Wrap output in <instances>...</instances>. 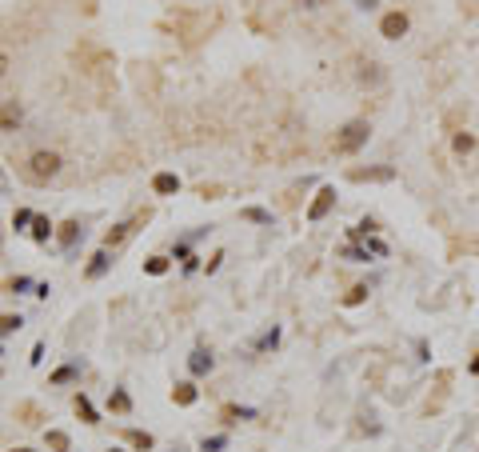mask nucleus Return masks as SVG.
I'll return each mask as SVG.
<instances>
[{
  "label": "nucleus",
  "mask_w": 479,
  "mask_h": 452,
  "mask_svg": "<svg viewBox=\"0 0 479 452\" xmlns=\"http://www.w3.org/2000/svg\"><path fill=\"white\" fill-rule=\"evenodd\" d=\"M367 136H371V124L367 120H348L344 129L335 132V152L339 156H351V152H360L367 145Z\"/></svg>",
  "instance_id": "nucleus-1"
},
{
  "label": "nucleus",
  "mask_w": 479,
  "mask_h": 452,
  "mask_svg": "<svg viewBox=\"0 0 479 452\" xmlns=\"http://www.w3.org/2000/svg\"><path fill=\"white\" fill-rule=\"evenodd\" d=\"M60 152H48V148H36L28 156V177L36 180V184H48V180L60 172Z\"/></svg>",
  "instance_id": "nucleus-2"
},
{
  "label": "nucleus",
  "mask_w": 479,
  "mask_h": 452,
  "mask_svg": "<svg viewBox=\"0 0 479 452\" xmlns=\"http://www.w3.org/2000/svg\"><path fill=\"white\" fill-rule=\"evenodd\" d=\"M332 204H335V188H319L316 200H312V209H308V220H312V225L323 220V216L332 212Z\"/></svg>",
  "instance_id": "nucleus-3"
},
{
  "label": "nucleus",
  "mask_w": 479,
  "mask_h": 452,
  "mask_svg": "<svg viewBox=\"0 0 479 452\" xmlns=\"http://www.w3.org/2000/svg\"><path fill=\"white\" fill-rule=\"evenodd\" d=\"M20 120H24V108H20L16 100H4V104H0V132H16Z\"/></svg>",
  "instance_id": "nucleus-4"
},
{
  "label": "nucleus",
  "mask_w": 479,
  "mask_h": 452,
  "mask_svg": "<svg viewBox=\"0 0 479 452\" xmlns=\"http://www.w3.org/2000/svg\"><path fill=\"white\" fill-rule=\"evenodd\" d=\"M380 33L387 36V40H399V36L407 33V17H403V13H387V17L380 20Z\"/></svg>",
  "instance_id": "nucleus-5"
},
{
  "label": "nucleus",
  "mask_w": 479,
  "mask_h": 452,
  "mask_svg": "<svg viewBox=\"0 0 479 452\" xmlns=\"http://www.w3.org/2000/svg\"><path fill=\"white\" fill-rule=\"evenodd\" d=\"M140 220H148V212H144V216H136V220H124V225L108 228V236H104V248H116V244H124V241H128V232L140 225Z\"/></svg>",
  "instance_id": "nucleus-6"
},
{
  "label": "nucleus",
  "mask_w": 479,
  "mask_h": 452,
  "mask_svg": "<svg viewBox=\"0 0 479 452\" xmlns=\"http://www.w3.org/2000/svg\"><path fill=\"white\" fill-rule=\"evenodd\" d=\"M392 177H396V168H351L355 184H364V180H392Z\"/></svg>",
  "instance_id": "nucleus-7"
},
{
  "label": "nucleus",
  "mask_w": 479,
  "mask_h": 452,
  "mask_svg": "<svg viewBox=\"0 0 479 452\" xmlns=\"http://www.w3.org/2000/svg\"><path fill=\"white\" fill-rule=\"evenodd\" d=\"M188 369H192V376H204V372H212V353L196 348V353L188 356Z\"/></svg>",
  "instance_id": "nucleus-8"
},
{
  "label": "nucleus",
  "mask_w": 479,
  "mask_h": 452,
  "mask_svg": "<svg viewBox=\"0 0 479 452\" xmlns=\"http://www.w3.org/2000/svg\"><path fill=\"white\" fill-rule=\"evenodd\" d=\"M72 408H76V417L84 420V424H100V417H96V408H92V401H88V396H84V392H80L76 401H72Z\"/></svg>",
  "instance_id": "nucleus-9"
},
{
  "label": "nucleus",
  "mask_w": 479,
  "mask_h": 452,
  "mask_svg": "<svg viewBox=\"0 0 479 452\" xmlns=\"http://www.w3.org/2000/svg\"><path fill=\"white\" fill-rule=\"evenodd\" d=\"M152 188H156L160 196H172V193H180V180H176L172 172H160V177L152 180Z\"/></svg>",
  "instance_id": "nucleus-10"
},
{
  "label": "nucleus",
  "mask_w": 479,
  "mask_h": 452,
  "mask_svg": "<svg viewBox=\"0 0 479 452\" xmlns=\"http://www.w3.org/2000/svg\"><path fill=\"white\" fill-rule=\"evenodd\" d=\"M172 401L180 404V408L196 404V385H176V388H172Z\"/></svg>",
  "instance_id": "nucleus-11"
},
{
  "label": "nucleus",
  "mask_w": 479,
  "mask_h": 452,
  "mask_svg": "<svg viewBox=\"0 0 479 452\" xmlns=\"http://www.w3.org/2000/svg\"><path fill=\"white\" fill-rule=\"evenodd\" d=\"M80 232H84V228H80V220H68V225H60V244H64V248H72V244L80 241Z\"/></svg>",
  "instance_id": "nucleus-12"
},
{
  "label": "nucleus",
  "mask_w": 479,
  "mask_h": 452,
  "mask_svg": "<svg viewBox=\"0 0 479 452\" xmlns=\"http://www.w3.org/2000/svg\"><path fill=\"white\" fill-rule=\"evenodd\" d=\"M108 273V248H100L92 257V264H88V280H96V276H104Z\"/></svg>",
  "instance_id": "nucleus-13"
},
{
  "label": "nucleus",
  "mask_w": 479,
  "mask_h": 452,
  "mask_svg": "<svg viewBox=\"0 0 479 452\" xmlns=\"http://www.w3.org/2000/svg\"><path fill=\"white\" fill-rule=\"evenodd\" d=\"M48 236H52V225H48V216H36V220H32V241L44 244Z\"/></svg>",
  "instance_id": "nucleus-14"
},
{
  "label": "nucleus",
  "mask_w": 479,
  "mask_h": 452,
  "mask_svg": "<svg viewBox=\"0 0 479 452\" xmlns=\"http://www.w3.org/2000/svg\"><path fill=\"white\" fill-rule=\"evenodd\" d=\"M128 444H132V449H140V452H148V449H152V436L140 433V428H128Z\"/></svg>",
  "instance_id": "nucleus-15"
},
{
  "label": "nucleus",
  "mask_w": 479,
  "mask_h": 452,
  "mask_svg": "<svg viewBox=\"0 0 479 452\" xmlns=\"http://www.w3.org/2000/svg\"><path fill=\"white\" fill-rule=\"evenodd\" d=\"M144 273L148 276H164L168 273V257H148L144 260Z\"/></svg>",
  "instance_id": "nucleus-16"
},
{
  "label": "nucleus",
  "mask_w": 479,
  "mask_h": 452,
  "mask_svg": "<svg viewBox=\"0 0 479 452\" xmlns=\"http://www.w3.org/2000/svg\"><path fill=\"white\" fill-rule=\"evenodd\" d=\"M108 404L116 408V412H128V408H132V401H128V392H124V388H116V392L108 396Z\"/></svg>",
  "instance_id": "nucleus-17"
},
{
  "label": "nucleus",
  "mask_w": 479,
  "mask_h": 452,
  "mask_svg": "<svg viewBox=\"0 0 479 452\" xmlns=\"http://www.w3.org/2000/svg\"><path fill=\"white\" fill-rule=\"evenodd\" d=\"M68 380H76V364H64L52 372V385H68Z\"/></svg>",
  "instance_id": "nucleus-18"
},
{
  "label": "nucleus",
  "mask_w": 479,
  "mask_h": 452,
  "mask_svg": "<svg viewBox=\"0 0 479 452\" xmlns=\"http://www.w3.org/2000/svg\"><path fill=\"white\" fill-rule=\"evenodd\" d=\"M20 316H12V312H8V316H0V337H8V332H20Z\"/></svg>",
  "instance_id": "nucleus-19"
},
{
  "label": "nucleus",
  "mask_w": 479,
  "mask_h": 452,
  "mask_svg": "<svg viewBox=\"0 0 479 452\" xmlns=\"http://www.w3.org/2000/svg\"><path fill=\"white\" fill-rule=\"evenodd\" d=\"M367 252H371V248H355V244H344V248H339L344 260H367Z\"/></svg>",
  "instance_id": "nucleus-20"
},
{
  "label": "nucleus",
  "mask_w": 479,
  "mask_h": 452,
  "mask_svg": "<svg viewBox=\"0 0 479 452\" xmlns=\"http://www.w3.org/2000/svg\"><path fill=\"white\" fill-rule=\"evenodd\" d=\"M244 220H255V225H271V212H264V209H244Z\"/></svg>",
  "instance_id": "nucleus-21"
},
{
  "label": "nucleus",
  "mask_w": 479,
  "mask_h": 452,
  "mask_svg": "<svg viewBox=\"0 0 479 452\" xmlns=\"http://www.w3.org/2000/svg\"><path fill=\"white\" fill-rule=\"evenodd\" d=\"M48 449L52 452H68V436L64 433H48Z\"/></svg>",
  "instance_id": "nucleus-22"
},
{
  "label": "nucleus",
  "mask_w": 479,
  "mask_h": 452,
  "mask_svg": "<svg viewBox=\"0 0 479 452\" xmlns=\"http://www.w3.org/2000/svg\"><path fill=\"white\" fill-rule=\"evenodd\" d=\"M32 220H36V216H32L28 209H16V212H12V228H16V232H20L24 225H32Z\"/></svg>",
  "instance_id": "nucleus-23"
},
{
  "label": "nucleus",
  "mask_w": 479,
  "mask_h": 452,
  "mask_svg": "<svg viewBox=\"0 0 479 452\" xmlns=\"http://www.w3.org/2000/svg\"><path fill=\"white\" fill-rule=\"evenodd\" d=\"M276 344H280V328H271V332H264L255 348H276Z\"/></svg>",
  "instance_id": "nucleus-24"
},
{
  "label": "nucleus",
  "mask_w": 479,
  "mask_h": 452,
  "mask_svg": "<svg viewBox=\"0 0 479 452\" xmlns=\"http://www.w3.org/2000/svg\"><path fill=\"white\" fill-rule=\"evenodd\" d=\"M471 148H476V136L460 132V136H455V152H471Z\"/></svg>",
  "instance_id": "nucleus-25"
},
{
  "label": "nucleus",
  "mask_w": 479,
  "mask_h": 452,
  "mask_svg": "<svg viewBox=\"0 0 479 452\" xmlns=\"http://www.w3.org/2000/svg\"><path fill=\"white\" fill-rule=\"evenodd\" d=\"M364 296H367V284H355V289H351L348 296H344V305H360Z\"/></svg>",
  "instance_id": "nucleus-26"
},
{
  "label": "nucleus",
  "mask_w": 479,
  "mask_h": 452,
  "mask_svg": "<svg viewBox=\"0 0 479 452\" xmlns=\"http://www.w3.org/2000/svg\"><path fill=\"white\" fill-rule=\"evenodd\" d=\"M224 444H228V436H208V440L200 444V449H204V452H220Z\"/></svg>",
  "instance_id": "nucleus-27"
},
{
  "label": "nucleus",
  "mask_w": 479,
  "mask_h": 452,
  "mask_svg": "<svg viewBox=\"0 0 479 452\" xmlns=\"http://www.w3.org/2000/svg\"><path fill=\"white\" fill-rule=\"evenodd\" d=\"M28 284H32L28 276H12V280H8L4 289H8V292H24V289H28Z\"/></svg>",
  "instance_id": "nucleus-28"
},
{
  "label": "nucleus",
  "mask_w": 479,
  "mask_h": 452,
  "mask_svg": "<svg viewBox=\"0 0 479 452\" xmlns=\"http://www.w3.org/2000/svg\"><path fill=\"white\" fill-rule=\"evenodd\" d=\"M4 72H8V56H4V52H0V76H4Z\"/></svg>",
  "instance_id": "nucleus-29"
},
{
  "label": "nucleus",
  "mask_w": 479,
  "mask_h": 452,
  "mask_svg": "<svg viewBox=\"0 0 479 452\" xmlns=\"http://www.w3.org/2000/svg\"><path fill=\"white\" fill-rule=\"evenodd\" d=\"M355 4H360V8H364V13H367V8H376V0H355Z\"/></svg>",
  "instance_id": "nucleus-30"
},
{
  "label": "nucleus",
  "mask_w": 479,
  "mask_h": 452,
  "mask_svg": "<svg viewBox=\"0 0 479 452\" xmlns=\"http://www.w3.org/2000/svg\"><path fill=\"white\" fill-rule=\"evenodd\" d=\"M319 4H323V0H303V8H319Z\"/></svg>",
  "instance_id": "nucleus-31"
},
{
  "label": "nucleus",
  "mask_w": 479,
  "mask_h": 452,
  "mask_svg": "<svg viewBox=\"0 0 479 452\" xmlns=\"http://www.w3.org/2000/svg\"><path fill=\"white\" fill-rule=\"evenodd\" d=\"M471 372H476V376H479V356H476V360H471Z\"/></svg>",
  "instance_id": "nucleus-32"
},
{
  "label": "nucleus",
  "mask_w": 479,
  "mask_h": 452,
  "mask_svg": "<svg viewBox=\"0 0 479 452\" xmlns=\"http://www.w3.org/2000/svg\"><path fill=\"white\" fill-rule=\"evenodd\" d=\"M12 452H32V449H12Z\"/></svg>",
  "instance_id": "nucleus-33"
},
{
  "label": "nucleus",
  "mask_w": 479,
  "mask_h": 452,
  "mask_svg": "<svg viewBox=\"0 0 479 452\" xmlns=\"http://www.w3.org/2000/svg\"><path fill=\"white\" fill-rule=\"evenodd\" d=\"M108 452H124V449H108Z\"/></svg>",
  "instance_id": "nucleus-34"
}]
</instances>
